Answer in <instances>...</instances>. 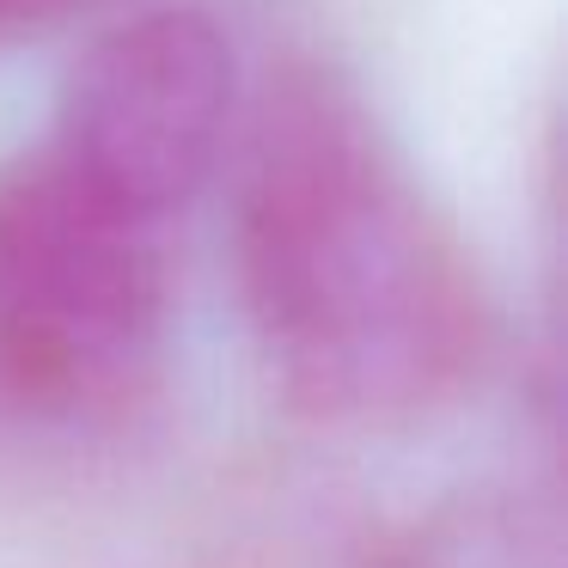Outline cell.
<instances>
[{
    "label": "cell",
    "mask_w": 568,
    "mask_h": 568,
    "mask_svg": "<svg viewBox=\"0 0 568 568\" xmlns=\"http://www.w3.org/2000/svg\"><path fill=\"white\" fill-rule=\"evenodd\" d=\"M233 257L251 343L287 409L318 428H416L489 355L465 233L331 62H287L263 87Z\"/></svg>",
    "instance_id": "obj_1"
},
{
    "label": "cell",
    "mask_w": 568,
    "mask_h": 568,
    "mask_svg": "<svg viewBox=\"0 0 568 568\" xmlns=\"http://www.w3.org/2000/svg\"><path fill=\"white\" fill-rule=\"evenodd\" d=\"M92 0H0V50L31 43L43 31H62L74 13H87Z\"/></svg>",
    "instance_id": "obj_5"
},
{
    "label": "cell",
    "mask_w": 568,
    "mask_h": 568,
    "mask_svg": "<svg viewBox=\"0 0 568 568\" xmlns=\"http://www.w3.org/2000/svg\"><path fill=\"white\" fill-rule=\"evenodd\" d=\"M233 111V38L196 7H148L68 62L43 141L123 202L178 221L221 165Z\"/></svg>",
    "instance_id": "obj_3"
},
{
    "label": "cell",
    "mask_w": 568,
    "mask_h": 568,
    "mask_svg": "<svg viewBox=\"0 0 568 568\" xmlns=\"http://www.w3.org/2000/svg\"><path fill=\"white\" fill-rule=\"evenodd\" d=\"M172 324V221L123 202L50 141L0 165V392L104 416L153 379Z\"/></svg>",
    "instance_id": "obj_2"
},
{
    "label": "cell",
    "mask_w": 568,
    "mask_h": 568,
    "mask_svg": "<svg viewBox=\"0 0 568 568\" xmlns=\"http://www.w3.org/2000/svg\"><path fill=\"white\" fill-rule=\"evenodd\" d=\"M392 568H538V562H531L526 531L507 514L470 507V514H446L428 531H416L392 556Z\"/></svg>",
    "instance_id": "obj_4"
}]
</instances>
